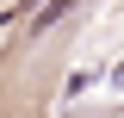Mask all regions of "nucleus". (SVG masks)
<instances>
[{"label": "nucleus", "mask_w": 124, "mask_h": 118, "mask_svg": "<svg viewBox=\"0 0 124 118\" xmlns=\"http://www.w3.org/2000/svg\"><path fill=\"white\" fill-rule=\"evenodd\" d=\"M112 87H124V62H118V68H112Z\"/></svg>", "instance_id": "f03ea898"}, {"label": "nucleus", "mask_w": 124, "mask_h": 118, "mask_svg": "<svg viewBox=\"0 0 124 118\" xmlns=\"http://www.w3.org/2000/svg\"><path fill=\"white\" fill-rule=\"evenodd\" d=\"M68 6H75V0H50L44 13H37V31H50V25H56V19H62V13H68Z\"/></svg>", "instance_id": "f257e3e1"}]
</instances>
